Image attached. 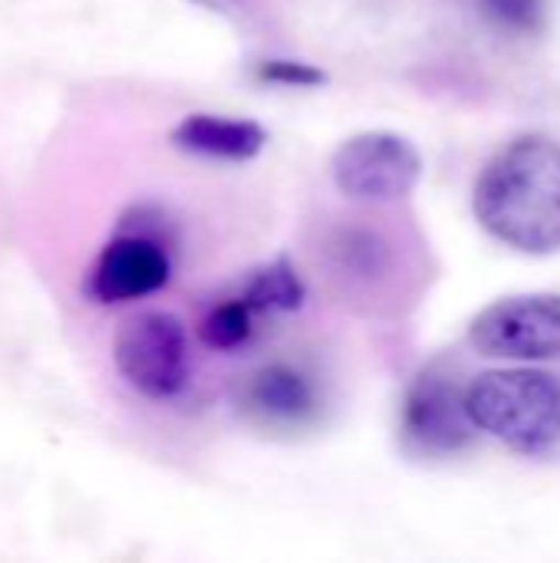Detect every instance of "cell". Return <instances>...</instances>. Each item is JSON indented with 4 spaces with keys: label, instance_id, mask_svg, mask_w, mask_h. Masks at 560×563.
I'll return each instance as SVG.
<instances>
[{
    "label": "cell",
    "instance_id": "1",
    "mask_svg": "<svg viewBox=\"0 0 560 563\" xmlns=\"http://www.w3.org/2000/svg\"><path fill=\"white\" fill-rule=\"evenodd\" d=\"M472 211L498 244L545 257L560 251V142L521 135L482 168Z\"/></svg>",
    "mask_w": 560,
    "mask_h": 563
},
{
    "label": "cell",
    "instance_id": "2",
    "mask_svg": "<svg viewBox=\"0 0 560 563\" xmlns=\"http://www.w3.org/2000/svg\"><path fill=\"white\" fill-rule=\"evenodd\" d=\"M479 432L518 455H545L560 442V383L531 366L488 369L465 386Z\"/></svg>",
    "mask_w": 560,
    "mask_h": 563
},
{
    "label": "cell",
    "instance_id": "3",
    "mask_svg": "<svg viewBox=\"0 0 560 563\" xmlns=\"http://www.w3.org/2000/svg\"><path fill=\"white\" fill-rule=\"evenodd\" d=\"M119 376L145 399L165 402L188 386V336L175 313L142 310L129 317L112 340Z\"/></svg>",
    "mask_w": 560,
    "mask_h": 563
},
{
    "label": "cell",
    "instance_id": "4",
    "mask_svg": "<svg viewBox=\"0 0 560 563\" xmlns=\"http://www.w3.org/2000/svg\"><path fill=\"white\" fill-rule=\"evenodd\" d=\"M469 346L479 356L508 363L560 360V297L515 294L488 303L469 323Z\"/></svg>",
    "mask_w": 560,
    "mask_h": 563
},
{
    "label": "cell",
    "instance_id": "5",
    "mask_svg": "<svg viewBox=\"0 0 560 563\" xmlns=\"http://www.w3.org/2000/svg\"><path fill=\"white\" fill-rule=\"evenodd\" d=\"M330 175L343 198L386 205L413 195L422 178V155L399 132H360L333 152Z\"/></svg>",
    "mask_w": 560,
    "mask_h": 563
},
{
    "label": "cell",
    "instance_id": "6",
    "mask_svg": "<svg viewBox=\"0 0 560 563\" xmlns=\"http://www.w3.org/2000/svg\"><path fill=\"white\" fill-rule=\"evenodd\" d=\"M475 422L465 409V389H459L449 376L422 373L406 399H403V419L399 435L403 445L426 459H449L472 445Z\"/></svg>",
    "mask_w": 560,
    "mask_h": 563
},
{
    "label": "cell",
    "instance_id": "7",
    "mask_svg": "<svg viewBox=\"0 0 560 563\" xmlns=\"http://www.w3.org/2000/svg\"><path fill=\"white\" fill-rule=\"evenodd\" d=\"M172 280V254L162 238L149 231H125L112 238L86 274V297L106 307L132 303L158 294Z\"/></svg>",
    "mask_w": 560,
    "mask_h": 563
},
{
    "label": "cell",
    "instance_id": "8",
    "mask_svg": "<svg viewBox=\"0 0 560 563\" xmlns=\"http://www.w3.org/2000/svg\"><path fill=\"white\" fill-rule=\"evenodd\" d=\"M241 409L257 422V426H304L317 412V393L310 379L287 366V363H271L257 369L241 393Z\"/></svg>",
    "mask_w": 560,
    "mask_h": 563
},
{
    "label": "cell",
    "instance_id": "9",
    "mask_svg": "<svg viewBox=\"0 0 560 563\" xmlns=\"http://www.w3.org/2000/svg\"><path fill=\"white\" fill-rule=\"evenodd\" d=\"M168 139L175 148L211 162H251L267 145V132L254 119H231L215 112L185 115Z\"/></svg>",
    "mask_w": 560,
    "mask_h": 563
},
{
    "label": "cell",
    "instance_id": "10",
    "mask_svg": "<svg viewBox=\"0 0 560 563\" xmlns=\"http://www.w3.org/2000/svg\"><path fill=\"white\" fill-rule=\"evenodd\" d=\"M241 297L254 313H294L304 307L307 287H304L297 267L287 257H277L251 274Z\"/></svg>",
    "mask_w": 560,
    "mask_h": 563
},
{
    "label": "cell",
    "instance_id": "11",
    "mask_svg": "<svg viewBox=\"0 0 560 563\" xmlns=\"http://www.w3.org/2000/svg\"><path fill=\"white\" fill-rule=\"evenodd\" d=\"M254 317L257 313L244 303L241 294L231 300H221L205 313V320L198 327L201 343L218 353H234V350L248 346V340L254 336Z\"/></svg>",
    "mask_w": 560,
    "mask_h": 563
},
{
    "label": "cell",
    "instance_id": "12",
    "mask_svg": "<svg viewBox=\"0 0 560 563\" xmlns=\"http://www.w3.org/2000/svg\"><path fill=\"white\" fill-rule=\"evenodd\" d=\"M479 13L502 33L538 36L548 20V0H475Z\"/></svg>",
    "mask_w": 560,
    "mask_h": 563
},
{
    "label": "cell",
    "instance_id": "13",
    "mask_svg": "<svg viewBox=\"0 0 560 563\" xmlns=\"http://www.w3.org/2000/svg\"><path fill=\"white\" fill-rule=\"evenodd\" d=\"M254 79L267 86H284V89H317V86H327L330 76L314 63L271 56V59L254 63Z\"/></svg>",
    "mask_w": 560,
    "mask_h": 563
}]
</instances>
